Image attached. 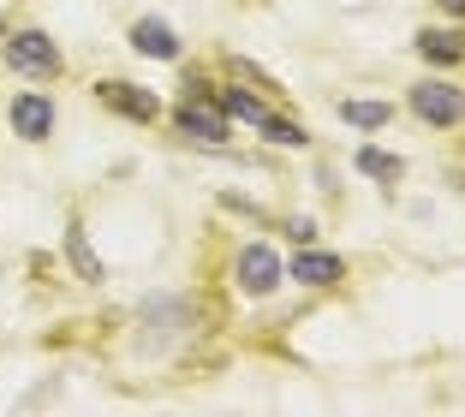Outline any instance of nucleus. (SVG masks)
<instances>
[{
	"label": "nucleus",
	"instance_id": "nucleus-10",
	"mask_svg": "<svg viewBox=\"0 0 465 417\" xmlns=\"http://www.w3.org/2000/svg\"><path fill=\"white\" fill-rule=\"evenodd\" d=\"M125 42H132V55H143V60H167V66L185 55V42H179V30L167 25V18H137V25L125 30Z\"/></svg>",
	"mask_w": 465,
	"mask_h": 417
},
{
	"label": "nucleus",
	"instance_id": "nucleus-12",
	"mask_svg": "<svg viewBox=\"0 0 465 417\" xmlns=\"http://www.w3.org/2000/svg\"><path fill=\"white\" fill-rule=\"evenodd\" d=\"M60 244H66V263H72V274H78L84 286H102V281H108V269H102V256H96V244H90V233H84L78 215L66 221V239H60Z\"/></svg>",
	"mask_w": 465,
	"mask_h": 417
},
{
	"label": "nucleus",
	"instance_id": "nucleus-17",
	"mask_svg": "<svg viewBox=\"0 0 465 417\" xmlns=\"http://www.w3.org/2000/svg\"><path fill=\"white\" fill-rule=\"evenodd\" d=\"M287 239H292V244H316V221H311V215H292V221H287Z\"/></svg>",
	"mask_w": 465,
	"mask_h": 417
},
{
	"label": "nucleus",
	"instance_id": "nucleus-15",
	"mask_svg": "<svg viewBox=\"0 0 465 417\" xmlns=\"http://www.w3.org/2000/svg\"><path fill=\"white\" fill-rule=\"evenodd\" d=\"M341 120L346 125H358V132H382L388 120H394V102H341Z\"/></svg>",
	"mask_w": 465,
	"mask_h": 417
},
{
	"label": "nucleus",
	"instance_id": "nucleus-4",
	"mask_svg": "<svg viewBox=\"0 0 465 417\" xmlns=\"http://www.w3.org/2000/svg\"><path fill=\"white\" fill-rule=\"evenodd\" d=\"M406 108L418 114L430 132H453V125H465V90L453 78H424V84L406 90Z\"/></svg>",
	"mask_w": 465,
	"mask_h": 417
},
{
	"label": "nucleus",
	"instance_id": "nucleus-14",
	"mask_svg": "<svg viewBox=\"0 0 465 417\" xmlns=\"http://www.w3.org/2000/svg\"><path fill=\"white\" fill-rule=\"evenodd\" d=\"M251 132H257V137H269V144H281V149H304V137H311L299 120H287V114H274V108L262 114V120L251 125Z\"/></svg>",
	"mask_w": 465,
	"mask_h": 417
},
{
	"label": "nucleus",
	"instance_id": "nucleus-6",
	"mask_svg": "<svg viewBox=\"0 0 465 417\" xmlns=\"http://www.w3.org/2000/svg\"><path fill=\"white\" fill-rule=\"evenodd\" d=\"M167 120H173V132L185 137V144H209L221 149L232 137V120L215 108V102H179V108H167Z\"/></svg>",
	"mask_w": 465,
	"mask_h": 417
},
{
	"label": "nucleus",
	"instance_id": "nucleus-18",
	"mask_svg": "<svg viewBox=\"0 0 465 417\" xmlns=\"http://www.w3.org/2000/svg\"><path fill=\"white\" fill-rule=\"evenodd\" d=\"M436 6H441V13L453 18V25H465V0H436Z\"/></svg>",
	"mask_w": 465,
	"mask_h": 417
},
{
	"label": "nucleus",
	"instance_id": "nucleus-8",
	"mask_svg": "<svg viewBox=\"0 0 465 417\" xmlns=\"http://www.w3.org/2000/svg\"><path fill=\"white\" fill-rule=\"evenodd\" d=\"M287 281L316 286V293H329V286H341V281H346V256L316 251V244H299V256L287 263Z\"/></svg>",
	"mask_w": 465,
	"mask_h": 417
},
{
	"label": "nucleus",
	"instance_id": "nucleus-1",
	"mask_svg": "<svg viewBox=\"0 0 465 417\" xmlns=\"http://www.w3.org/2000/svg\"><path fill=\"white\" fill-rule=\"evenodd\" d=\"M209 328V304L197 293H150L132 310V352L143 363H167Z\"/></svg>",
	"mask_w": 465,
	"mask_h": 417
},
{
	"label": "nucleus",
	"instance_id": "nucleus-11",
	"mask_svg": "<svg viewBox=\"0 0 465 417\" xmlns=\"http://www.w3.org/2000/svg\"><path fill=\"white\" fill-rule=\"evenodd\" d=\"M215 108L227 114L232 125H257L262 114H269V95H262V90H251V84H239V78H232V84H215Z\"/></svg>",
	"mask_w": 465,
	"mask_h": 417
},
{
	"label": "nucleus",
	"instance_id": "nucleus-9",
	"mask_svg": "<svg viewBox=\"0 0 465 417\" xmlns=\"http://www.w3.org/2000/svg\"><path fill=\"white\" fill-rule=\"evenodd\" d=\"M411 48H418L430 66L453 72V66H465V25H424L411 36Z\"/></svg>",
	"mask_w": 465,
	"mask_h": 417
},
{
	"label": "nucleus",
	"instance_id": "nucleus-7",
	"mask_svg": "<svg viewBox=\"0 0 465 417\" xmlns=\"http://www.w3.org/2000/svg\"><path fill=\"white\" fill-rule=\"evenodd\" d=\"M54 120H60V108H54V95H42V90H18L13 102H6V125H13L25 144H48V137H54Z\"/></svg>",
	"mask_w": 465,
	"mask_h": 417
},
{
	"label": "nucleus",
	"instance_id": "nucleus-2",
	"mask_svg": "<svg viewBox=\"0 0 465 417\" xmlns=\"http://www.w3.org/2000/svg\"><path fill=\"white\" fill-rule=\"evenodd\" d=\"M0 60H6V72H18V78H30V84L66 78V55H60V42L48 36L42 25L6 30V36H0Z\"/></svg>",
	"mask_w": 465,
	"mask_h": 417
},
{
	"label": "nucleus",
	"instance_id": "nucleus-5",
	"mask_svg": "<svg viewBox=\"0 0 465 417\" xmlns=\"http://www.w3.org/2000/svg\"><path fill=\"white\" fill-rule=\"evenodd\" d=\"M281 281H287V263L274 256V244H239V256H232V286H239V293L269 298Z\"/></svg>",
	"mask_w": 465,
	"mask_h": 417
},
{
	"label": "nucleus",
	"instance_id": "nucleus-3",
	"mask_svg": "<svg viewBox=\"0 0 465 417\" xmlns=\"http://www.w3.org/2000/svg\"><path fill=\"white\" fill-rule=\"evenodd\" d=\"M90 95H96V108H108L114 120H132V125H155L162 120V95L143 90L137 78H96L90 84Z\"/></svg>",
	"mask_w": 465,
	"mask_h": 417
},
{
	"label": "nucleus",
	"instance_id": "nucleus-13",
	"mask_svg": "<svg viewBox=\"0 0 465 417\" xmlns=\"http://www.w3.org/2000/svg\"><path fill=\"white\" fill-rule=\"evenodd\" d=\"M352 167H358L364 179H376V185H400V179H406V162H400V155H388V149H376V144L358 149Z\"/></svg>",
	"mask_w": 465,
	"mask_h": 417
},
{
	"label": "nucleus",
	"instance_id": "nucleus-16",
	"mask_svg": "<svg viewBox=\"0 0 465 417\" xmlns=\"http://www.w3.org/2000/svg\"><path fill=\"white\" fill-rule=\"evenodd\" d=\"M227 72H232V78H239V84H257L262 95H281V78H269V72H262V66H251V60H239V55L227 60Z\"/></svg>",
	"mask_w": 465,
	"mask_h": 417
}]
</instances>
